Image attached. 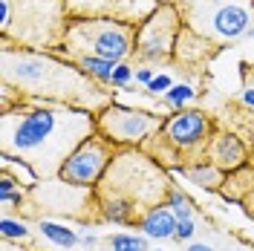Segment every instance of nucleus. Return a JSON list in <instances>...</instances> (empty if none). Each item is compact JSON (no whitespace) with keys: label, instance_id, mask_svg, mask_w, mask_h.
<instances>
[{"label":"nucleus","instance_id":"nucleus-1","mask_svg":"<svg viewBox=\"0 0 254 251\" xmlns=\"http://www.w3.org/2000/svg\"><path fill=\"white\" fill-rule=\"evenodd\" d=\"M95 133V113L49 101H17L0 116V153L29 165L35 176H58L64 162Z\"/></svg>","mask_w":254,"mask_h":251},{"label":"nucleus","instance_id":"nucleus-2","mask_svg":"<svg viewBox=\"0 0 254 251\" xmlns=\"http://www.w3.org/2000/svg\"><path fill=\"white\" fill-rule=\"evenodd\" d=\"M0 75L3 87H12L17 98L64 104L95 116L113 104L110 93L101 90V84L90 78L78 63L61 61L58 55L44 49H26L3 41Z\"/></svg>","mask_w":254,"mask_h":251},{"label":"nucleus","instance_id":"nucleus-3","mask_svg":"<svg viewBox=\"0 0 254 251\" xmlns=\"http://www.w3.org/2000/svg\"><path fill=\"white\" fill-rule=\"evenodd\" d=\"M171 190L174 185L168 182L159 162H153V156H147L139 147H125L122 153H116L104 179L98 182V193L125 196L142 214L156 205H165L162 199L171 196Z\"/></svg>","mask_w":254,"mask_h":251},{"label":"nucleus","instance_id":"nucleus-4","mask_svg":"<svg viewBox=\"0 0 254 251\" xmlns=\"http://www.w3.org/2000/svg\"><path fill=\"white\" fill-rule=\"evenodd\" d=\"M182 26L205 44L225 47L254 26V0H176Z\"/></svg>","mask_w":254,"mask_h":251},{"label":"nucleus","instance_id":"nucleus-5","mask_svg":"<svg viewBox=\"0 0 254 251\" xmlns=\"http://www.w3.org/2000/svg\"><path fill=\"white\" fill-rule=\"evenodd\" d=\"M136 29L139 26L113 17H69L58 52L66 55V61L93 55V58L122 63L130 55H136Z\"/></svg>","mask_w":254,"mask_h":251},{"label":"nucleus","instance_id":"nucleus-6","mask_svg":"<svg viewBox=\"0 0 254 251\" xmlns=\"http://www.w3.org/2000/svg\"><path fill=\"white\" fill-rule=\"evenodd\" d=\"M66 23V0H12V23L0 35L6 44L49 52L64 44Z\"/></svg>","mask_w":254,"mask_h":251},{"label":"nucleus","instance_id":"nucleus-7","mask_svg":"<svg viewBox=\"0 0 254 251\" xmlns=\"http://www.w3.org/2000/svg\"><path fill=\"white\" fill-rule=\"evenodd\" d=\"M95 122H98V133L110 139L116 147H142L165 127V119L156 113L119 107V104H110L107 110H101L95 116Z\"/></svg>","mask_w":254,"mask_h":251},{"label":"nucleus","instance_id":"nucleus-8","mask_svg":"<svg viewBox=\"0 0 254 251\" xmlns=\"http://www.w3.org/2000/svg\"><path fill=\"white\" fill-rule=\"evenodd\" d=\"M182 17L174 3H159V9L136 29V58L144 63L171 61L182 35Z\"/></svg>","mask_w":254,"mask_h":251},{"label":"nucleus","instance_id":"nucleus-9","mask_svg":"<svg viewBox=\"0 0 254 251\" xmlns=\"http://www.w3.org/2000/svg\"><path fill=\"white\" fill-rule=\"evenodd\" d=\"M113 156H116V144L110 139H104L101 133H95L64 162L58 179L72 185V188H98Z\"/></svg>","mask_w":254,"mask_h":251},{"label":"nucleus","instance_id":"nucleus-10","mask_svg":"<svg viewBox=\"0 0 254 251\" xmlns=\"http://www.w3.org/2000/svg\"><path fill=\"white\" fill-rule=\"evenodd\" d=\"M162 141L174 150L176 156L205 150L211 141V119L202 110H179L171 119H165Z\"/></svg>","mask_w":254,"mask_h":251},{"label":"nucleus","instance_id":"nucleus-11","mask_svg":"<svg viewBox=\"0 0 254 251\" xmlns=\"http://www.w3.org/2000/svg\"><path fill=\"white\" fill-rule=\"evenodd\" d=\"M159 9V0H66L69 17H113L139 26Z\"/></svg>","mask_w":254,"mask_h":251},{"label":"nucleus","instance_id":"nucleus-12","mask_svg":"<svg viewBox=\"0 0 254 251\" xmlns=\"http://www.w3.org/2000/svg\"><path fill=\"white\" fill-rule=\"evenodd\" d=\"M208 153V162H214L220 171H237L246 165V147H243V141L237 136H231V133H217V136H211L205 147Z\"/></svg>","mask_w":254,"mask_h":251},{"label":"nucleus","instance_id":"nucleus-13","mask_svg":"<svg viewBox=\"0 0 254 251\" xmlns=\"http://www.w3.org/2000/svg\"><path fill=\"white\" fill-rule=\"evenodd\" d=\"M176 214L171 211V205H156V208H150V211H144L142 217H139V228H142L144 237H150V240H174L176 237Z\"/></svg>","mask_w":254,"mask_h":251},{"label":"nucleus","instance_id":"nucleus-14","mask_svg":"<svg viewBox=\"0 0 254 251\" xmlns=\"http://www.w3.org/2000/svg\"><path fill=\"white\" fill-rule=\"evenodd\" d=\"M98 211L104 222H116V225H127L136 220L139 208L125 199V196H113V193H98Z\"/></svg>","mask_w":254,"mask_h":251},{"label":"nucleus","instance_id":"nucleus-15","mask_svg":"<svg viewBox=\"0 0 254 251\" xmlns=\"http://www.w3.org/2000/svg\"><path fill=\"white\" fill-rule=\"evenodd\" d=\"M222 173L214 162H205V159H199V162H193L190 168H182V176L190 179L193 185H199V188H220L222 185Z\"/></svg>","mask_w":254,"mask_h":251},{"label":"nucleus","instance_id":"nucleus-16","mask_svg":"<svg viewBox=\"0 0 254 251\" xmlns=\"http://www.w3.org/2000/svg\"><path fill=\"white\" fill-rule=\"evenodd\" d=\"M41 234L47 237L49 243H55L58 249H75L81 243V237L72 231V228H66V225H61V222H52V220H41Z\"/></svg>","mask_w":254,"mask_h":251},{"label":"nucleus","instance_id":"nucleus-17","mask_svg":"<svg viewBox=\"0 0 254 251\" xmlns=\"http://www.w3.org/2000/svg\"><path fill=\"white\" fill-rule=\"evenodd\" d=\"M72 63H78L81 69H84L93 81H98V84H110L113 72H116V61H104V58H93V55L75 58Z\"/></svg>","mask_w":254,"mask_h":251},{"label":"nucleus","instance_id":"nucleus-18","mask_svg":"<svg viewBox=\"0 0 254 251\" xmlns=\"http://www.w3.org/2000/svg\"><path fill=\"white\" fill-rule=\"evenodd\" d=\"M147 240L150 237H144V234H125V231H119V234H110L107 246L113 251H150Z\"/></svg>","mask_w":254,"mask_h":251},{"label":"nucleus","instance_id":"nucleus-19","mask_svg":"<svg viewBox=\"0 0 254 251\" xmlns=\"http://www.w3.org/2000/svg\"><path fill=\"white\" fill-rule=\"evenodd\" d=\"M193 87L190 84H174L168 93H165V101H168V107H174V110H185L190 101H193Z\"/></svg>","mask_w":254,"mask_h":251},{"label":"nucleus","instance_id":"nucleus-20","mask_svg":"<svg viewBox=\"0 0 254 251\" xmlns=\"http://www.w3.org/2000/svg\"><path fill=\"white\" fill-rule=\"evenodd\" d=\"M168 205H171V211L176 214V220H193V205H190V199H188V196H185L179 188L171 190Z\"/></svg>","mask_w":254,"mask_h":251},{"label":"nucleus","instance_id":"nucleus-21","mask_svg":"<svg viewBox=\"0 0 254 251\" xmlns=\"http://www.w3.org/2000/svg\"><path fill=\"white\" fill-rule=\"evenodd\" d=\"M0 234H3V240H26V237H29V228H26V222L12 220V217H3V222H0Z\"/></svg>","mask_w":254,"mask_h":251},{"label":"nucleus","instance_id":"nucleus-22","mask_svg":"<svg viewBox=\"0 0 254 251\" xmlns=\"http://www.w3.org/2000/svg\"><path fill=\"white\" fill-rule=\"evenodd\" d=\"M133 78H136V72H133V66H130L127 61H122V63H116V72H113V81H110V87H119V90H122V87H127V84H130Z\"/></svg>","mask_w":254,"mask_h":251},{"label":"nucleus","instance_id":"nucleus-23","mask_svg":"<svg viewBox=\"0 0 254 251\" xmlns=\"http://www.w3.org/2000/svg\"><path fill=\"white\" fill-rule=\"evenodd\" d=\"M171 87H174V78H171V75H156V78L147 84V93L150 95H165Z\"/></svg>","mask_w":254,"mask_h":251},{"label":"nucleus","instance_id":"nucleus-24","mask_svg":"<svg viewBox=\"0 0 254 251\" xmlns=\"http://www.w3.org/2000/svg\"><path fill=\"white\" fill-rule=\"evenodd\" d=\"M193 234H196V222H193V220H179L174 240H190Z\"/></svg>","mask_w":254,"mask_h":251},{"label":"nucleus","instance_id":"nucleus-25","mask_svg":"<svg viewBox=\"0 0 254 251\" xmlns=\"http://www.w3.org/2000/svg\"><path fill=\"white\" fill-rule=\"evenodd\" d=\"M12 193H15V179L9 173H3V179H0V199H9Z\"/></svg>","mask_w":254,"mask_h":251},{"label":"nucleus","instance_id":"nucleus-26","mask_svg":"<svg viewBox=\"0 0 254 251\" xmlns=\"http://www.w3.org/2000/svg\"><path fill=\"white\" fill-rule=\"evenodd\" d=\"M153 78H156V72H153L150 66H139V69H136V81H139V84H144V87H147Z\"/></svg>","mask_w":254,"mask_h":251},{"label":"nucleus","instance_id":"nucleus-27","mask_svg":"<svg viewBox=\"0 0 254 251\" xmlns=\"http://www.w3.org/2000/svg\"><path fill=\"white\" fill-rule=\"evenodd\" d=\"M240 98H243V104H249V107H254V87H246V90L240 93Z\"/></svg>","mask_w":254,"mask_h":251},{"label":"nucleus","instance_id":"nucleus-28","mask_svg":"<svg viewBox=\"0 0 254 251\" xmlns=\"http://www.w3.org/2000/svg\"><path fill=\"white\" fill-rule=\"evenodd\" d=\"M185 251H214V246H208V243H190Z\"/></svg>","mask_w":254,"mask_h":251},{"label":"nucleus","instance_id":"nucleus-29","mask_svg":"<svg viewBox=\"0 0 254 251\" xmlns=\"http://www.w3.org/2000/svg\"><path fill=\"white\" fill-rule=\"evenodd\" d=\"M246 211H249V214L254 217V190L249 193V196H246Z\"/></svg>","mask_w":254,"mask_h":251},{"label":"nucleus","instance_id":"nucleus-30","mask_svg":"<svg viewBox=\"0 0 254 251\" xmlns=\"http://www.w3.org/2000/svg\"><path fill=\"white\" fill-rule=\"evenodd\" d=\"M81 243H84V246H93V243H95V234H93V231H87V234H81Z\"/></svg>","mask_w":254,"mask_h":251},{"label":"nucleus","instance_id":"nucleus-31","mask_svg":"<svg viewBox=\"0 0 254 251\" xmlns=\"http://www.w3.org/2000/svg\"><path fill=\"white\" fill-rule=\"evenodd\" d=\"M246 41H254V26H252L249 32H246Z\"/></svg>","mask_w":254,"mask_h":251},{"label":"nucleus","instance_id":"nucleus-32","mask_svg":"<svg viewBox=\"0 0 254 251\" xmlns=\"http://www.w3.org/2000/svg\"><path fill=\"white\" fill-rule=\"evenodd\" d=\"M252 87H254V69H252Z\"/></svg>","mask_w":254,"mask_h":251},{"label":"nucleus","instance_id":"nucleus-33","mask_svg":"<svg viewBox=\"0 0 254 251\" xmlns=\"http://www.w3.org/2000/svg\"><path fill=\"white\" fill-rule=\"evenodd\" d=\"M150 251H159V249H150Z\"/></svg>","mask_w":254,"mask_h":251}]
</instances>
